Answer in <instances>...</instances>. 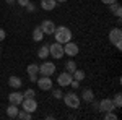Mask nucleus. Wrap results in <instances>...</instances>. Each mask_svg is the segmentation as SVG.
Instances as JSON below:
<instances>
[{"label":"nucleus","instance_id":"1","mask_svg":"<svg viewBox=\"0 0 122 120\" xmlns=\"http://www.w3.org/2000/svg\"><path fill=\"white\" fill-rule=\"evenodd\" d=\"M52 36H54V39H56V42H59V44H65V42H68V41H72L73 34H72L70 28H67V26H59V28L56 26Z\"/></svg>","mask_w":122,"mask_h":120},{"label":"nucleus","instance_id":"2","mask_svg":"<svg viewBox=\"0 0 122 120\" xmlns=\"http://www.w3.org/2000/svg\"><path fill=\"white\" fill-rule=\"evenodd\" d=\"M109 42L112 44L116 49H122V29L121 26H116L109 31Z\"/></svg>","mask_w":122,"mask_h":120},{"label":"nucleus","instance_id":"3","mask_svg":"<svg viewBox=\"0 0 122 120\" xmlns=\"http://www.w3.org/2000/svg\"><path fill=\"white\" fill-rule=\"evenodd\" d=\"M62 99H64V102H65V106L68 109H78L80 104H81V99H80V96H78L75 91L68 92V94H64Z\"/></svg>","mask_w":122,"mask_h":120},{"label":"nucleus","instance_id":"4","mask_svg":"<svg viewBox=\"0 0 122 120\" xmlns=\"http://www.w3.org/2000/svg\"><path fill=\"white\" fill-rule=\"evenodd\" d=\"M56 73V63L54 62H49V60H44L42 63L39 65V75L41 76H52Z\"/></svg>","mask_w":122,"mask_h":120},{"label":"nucleus","instance_id":"5","mask_svg":"<svg viewBox=\"0 0 122 120\" xmlns=\"http://www.w3.org/2000/svg\"><path fill=\"white\" fill-rule=\"evenodd\" d=\"M20 106L23 107V110L29 112V114L38 110V101H36V97H23V101H21Z\"/></svg>","mask_w":122,"mask_h":120},{"label":"nucleus","instance_id":"6","mask_svg":"<svg viewBox=\"0 0 122 120\" xmlns=\"http://www.w3.org/2000/svg\"><path fill=\"white\" fill-rule=\"evenodd\" d=\"M49 55L52 57V58H56V60H60L62 57L65 55V54H64V46L59 44V42L51 44V46H49Z\"/></svg>","mask_w":122,"mask_h":120},{"label":"nucleus","instance_id":"7","mask_svg":"<svg viewBox=\"0 0 122 120\" xmlns=\"http://www.w3.org/2000/svg\"><path fill=\"white\" fill-rule=\"evenodd\" d=\"M36 84H38V88L41 91H51L54 88V81L51 80V76H41V78H38Z\"/></svg>","mask_w":122,"mask_h":120},{"label":"nucleus","instance_id":"8","mask_svg":"<svg viewBox=\"0 0 122 120\" xmlns=\"http://www.w3.org/2000/svg\"><path fill=\"white\" fill-rule=\"evenodd\" d=\"M62 46H64V54L68 55V57H75V55H78V52H80L78 44H75L73 41H68V42L62 44Z\"/></svg>","mask_w":122,"mask_h":120},{"label":"nucleus","instance_id":"9","mask_svg":"<svg viewBox=\"0 0 122 120\" xmlns=\"http://www.w3.org/2000/svg\"><path fill=\"white\" fill-rule=\"evenodd\" d=\"M72 80H73L72 78V73L62 72V73L57 76V84H59V88H65V86H70V81Z\"/></svg>","mask_w":122,"mask_h":120},{"label":"nucleus","instance_id":"10","mask_svg":"<svg viewBox=\"0 0 122 120\" xmlns=\"http://www.w3.org/2000/svg\"><path fill=\"white\" fill-rule=\"evenodd\" d=\"M26 72H28V78L31 83H36L38 81V75H39V65L38 63H29L28 68H26Z\"/></svg>","mask_w":122,"mask_h":120},{"label":"nucleus","instance_id":"11","mask_svg":"<svg viewBox=\"0 0 122 120\" xmlns=\"http://www.w3.org/2000/svg\"><path fill=\"white\" fill-rule=\"evenodd\" d=\"M111 110H116V106H114L112 99H101L99 101V109H98V112H111Z\"/></svg>","mask_w":122,"mask_h":120},{"label":"nucleus","instance_id":"12","mask_svg":"<svg viewBox=\"0 0 122 120\" xmlns=\"http://www.w3.org/2000/svg\"><path fill=\"white\" fill-rule=\"evenodd\" d=\"M39 28L42 29V33H44V36H52V33H54V29H56V24H54V21H51V19H44L41 24H39Z\"/></svg>","mask_w":122,"mask_h":120},{"label":"nucleus","instance_id":"13","mask_svg":"<svg viewBox=\"0 0 122 120\" xmlns=\"http://www.w3.org/2000/svg\"><path fill=\"white\" fill-rule=\"evenodd\" d=\"M21 101H23V94L18 91H13L8 94V102L10 104H16V106H20L21 104Z\"/></svg>","mask_w":122,"mask_h":120},{"label":"nucleus","instance_id":"14","mask_svg":"<svg viewBox=\"0 0 122 120\" xmlns=\"http://www.w3.org/2000/svg\"><path fill=\"white\" fill-rule=\"evenodd\" d=\"M21 84H23V81H21V78H20V76L11 75V76L8 78V86H10V88H13V89H20V88H21Z\"/></svg>","mask_w":122,"mask_h":120},{"label":"nucleus","instance_id":"15","mask_svg":"<svg viewBox=\"0 0 122 120\" xmlns=\"http://www.w3.org/2000/svg\"><path fill=\"white\" fill-rule=\"evenodd\" d=\"M41 8L46 10V11H52V10L57 7V2L56 0H41Z\"/></svg>","mask_w":122,"mask_h":120},{"label":"nucleus","instance_id":"16","mask_svg":"<svg viewBox=\"0 0 122 120\" xmlns=\"http://www.w3.org/2000/svg\"><path fill=\"white\" fill-rule=\"evenodd\" d=\"M80 99L85 102H91L94 99V92L91 89H88V88H85L83 91H81V96H80Z\"/></svg>","mask_w":122,"mask_h":120},{"label":"nucleus","instance_id":"17","mask_svg":"<svg viewBox=\"0 0 122 120\" xmlns=\"http://www.w3.org/2000/svg\"><path fill=\"white\" fill-rule=\"evenodd\" d=\"M107 7H109V10L114 13V16H116V18H121V16H122V7L117 3V2H114V3L107 5Z\"/></svg>","mask_w":122,"mask_h":120},{"label":"nucleus","instance_id":"18","mask_svg":"<svg viewBox=\"0 0 122 120\" xmlns=\"http://www.w3.org/2000/svg\"><path fill=\"white\" fill-rule=\"evenodd\" d=\"M18 112H20V109H18L16 104H10L8 107H7V115H8L10 119H16Z\"/></svg>","mask_w":122,"mask_h":120},{"label":"nucleus","instance_id":"19","mask_svg":"<svg viewBox=\"0 0 122 120\" xmlns=\"http://www.w3.org/2000/svg\"><path fill=\"white\" fill-rule=\"evenodd\" d=\"M44 39V33H42V29L39 28V26H36V28L33 29V41L34 42H41Z\"/></svg>","mask_w":122,"mask_h":120},{"label":"nucleus","instance_id":"20","mask_svg":"<svg viewBox=\"0 0 122 120\" xmlns=\"http://www.w3.org/2000/svg\"><path fill=\"white\" fill-rule=\"evenodd\" d=\"M38 57L41 58V60H46L47 57H49V46H47V44H42V46L39 47V50H38Z\"/></svg>","mask_w":122,"mask_h":120},{"label":"nucleus","instance_id":"21","mask_svg":"<svg viewBox=\"0 0 122 120\" xmlns=\"http://www.w3.org/2000/svg\"><path fill=\"white\" fill-rule=\"evenodd\" d=\"M65 70L68 72V73H73V72L76 70V63H75L73 58H70V60H67V62H65Z\"/></svg>","mask_w":122,"mask_h":120},{"label":"nucleus","instance_id":"22","mask_svg":"<svg viewBox=\"0 0 122 120\" xmlns=\"http://www.w3.org/2000/svg\"><path fill=\"white\" fill-rule=\"evenodd\" d=\"M72 78L76 80V81H83V80H85V72H81V70H78V68H76L75 72L72 73Z\"/></svg>","mask_w":122,"mask_h":120},{"label":"nucleus","instance_id":"23","mask_svg":"<svg viewBox=\"0 0 122 120\" xmlns=\"http://www.w3.org/2000/svg\"><path fill=\"white\" fill-rule=\"evenodd\" d=\"M31 117H33V114L23 110V109H21V110L18 112V115H16V119H20V120H31Z\"/></svg>","mask_w":122,"mask_h":120},{"label":"nucleus","instance_id":"24","mask_svg":"<svg viewBox=\"0 0 122 120\" xmlns=\"http://www.w3.org/2000/svg\"><path fill=\"white\" fill-rule=\"evenodd\" d=\"M112 102H114V106H116V109H121L122 107V94L121 92H117V94L114 96Z\"/></svg>","mask_w":122,"mask_h":120},{"label":"nucleus","instance_id":"25","mask_svg":"<svg viewBox=\"0 0 122 120\" xmlns=\"http://www.w3.org/2000/svg\"><path fill=\"white\" fill-rule=\"evenodd\" d=\"M51 91H52V97H54V99H57V101H60V99L64 97V92H62V89H60V88H59V89H54V88H52Z\"/></svg>","mask_w":122,"mask_h":120},{"label":"nucleus","instance_id":"26","mask_svg":"<svg viewBox=\"0 0 122 120\" xmlns=\"http://www.w3.org/2000/svg\"><path fill=\"white\" fill-rule=\"evenodd\" d=\"M104 120H117V115L114 114V110H111V112H104Z\"/></svg>","mask_w":122,"mask_h":120},{"label":"nucleus","instance_id":"27","mask_svg":"<svg viewBox=\"0 0 122 120\" xmlns=\"http://www.w3.org/2000/svg\"><path fill=\"white\" fill-rule=\"evenodd\" d=\"M23 97H36V91L29 88V89H26V91L23 92Z\"/></svg>","mask_w":122,"mask_h":120},{"label":"nucleus","instance_id":"28","mask_svg":"<svg viewBox=\"0 0 122 120\" xmlns=\"http://www.w3.org/2000/svg\"><path fill=\"white\" fill-rule=\"evenodd\" d=\"M25 8H26V11L33 13V11H36V5H34V3H31V2H28V5H26Z\"/></svg>","mask_w":122,"mask_h":120},{"label":"nucleus","instance_id":"29","mask_svg":"<svg viewBox=\"0 0 122 120\" xmlns=\"http://www.w3.org/2000/svg\"><path fill=\"white\" fill-rule=\"evenodd\" d=\"M70 86H72V88H73V91H75V89H78V88H80V81L72 80V81H70Z\"/></svg>","mask_w":122,"mask_h":120},{"label":"nucleus","instance_id":"30","mask_svg":"<svg viewBox=\"0 0 122 120\" xmlns=\"http://www.w3.org/2000/svg\"><path fill=\"white\" fill-rule=\"evenodd\" d=\"M28 2H29V0H16V3H18L20 7H23V8L28 5Z\"/></svg>","mask_w":122,"mask_h":120},{"label":"nucleus","instance_id":"31","mask_svg":"<svg viewBox=\"0 0 122 120\" xmlns=\"http://www.w3.org/2000/svg\"><path fill=\"white\" fill-rule=\"evenodd\" d=\"M5 37H7V33H5V29L0 28V42H2V41H5Z\"/></svg>","mask_w":122,"mask_h":120},{"label":"nucleus","instance_id":"32","mask_svg":"<svg viewBox=\"0 0 122 120\" xmlns=\"http://www.w3.org/2000/svg\"><path fill=\"white\" fill-rule=\"evenodd\" d=\"M91 104H93V110L98 112V109H99V102H96V101L93 99V101H91Z\"/></svg>","mask_w":122,"mask_h":120},{"label":"nucleus","instance_id":"33","mask_svg":"<svg viewBox=\"0 0 122 120\" xmlns=\"http://www.w3.org/2000/svg\"><path fill=\"white\" fill-rule=\"evenodd\" d=\"M104 5H111V3H114V2H117V0H101Z\"/></svg>","mask_w":122,"mask_h":120},{"label":"nucleus","instance_id":"34","mask_svg":"<svg viewBox=\"0 0 122 120\" xmlns=\"http://www.w3.org/2000/svg\"><path fill=\"white\" fill-rule=\"evenodd\" d=\"M5 2H7V5H13V3H15L16 0H5Z\"/></svg>","mask_w":122,"mask_h":120},{"label":"nucleus","instance_id":"35","mask_svg":"<svg viewBox=\"0 0 122 120\" xmlns=\"http://www.w3.org/2000/svg\"><path fill=\"white\" fill-rule=\"evenodd\" d=\"M57 3H64V2H68V0H56Z\"/></svg>","mask_w":122,"mask_h":120},{"label":"nucleus","instance_id":"36","mask_svg":"<svg viewBox=\"0 0 122 120\" xmlns=\"http://www.w3.org/2000/svg\"><path fill=\"white\" fill-rule=\"evenodd\" d=\"M0 55H2V50H0Z\"/></svg>","mask_w":122,"mask_h":120}]
</instances>
